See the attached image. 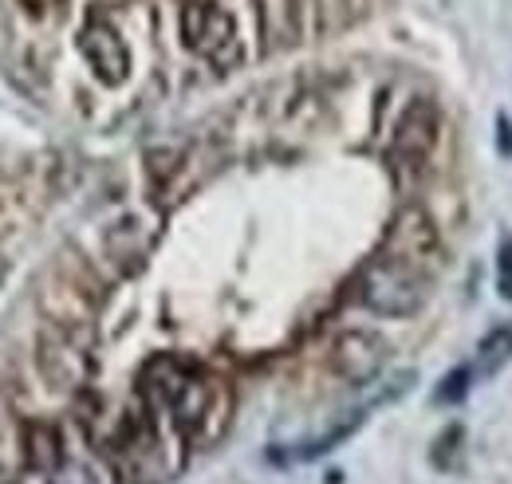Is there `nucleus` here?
Instances as JSON below:
<instances>
[{"label": "nucleus", "instance_id": "1", "mask_svg": "<svg viewBox=\"0 0 512 484\" xmlns=\"http://www.w3.org/2000/svg\"><path fill=\"white\" fill-rule=\"evenodd\" d=\"M233 386L225 378H213V374H197L193 370L190 382L182 386V394L170 402V422L178 429L182 441H190L197 449H209L217 445L229 425H233Z\"/></svg>", "mask_w": 512, "mask_h": 484}, {"label": "nucleus", "instance_id": "2", "mask_svg": "<svg viewBox=\"0 0 512 484\" xmlns=\"http://www.w3.org/2000/svg\"><path fill=\"white\" fill-rule=\"evenodd\" d=\"M355 296L367 311L386 315V319H410L418 315L426 300H430V276L394 260V256H371L359 272V284H355Z\"/></svg>", "mask_w": 512, "mask_h": 484}, {"label": "nucleus", "instance_id": "3", "mask_svg": "<svg viewBox=\"0 0 512 484\" xmlns=\"http://www.w3.org/2000/svg\"><path fill=\"white\" fill-rule=\"evenodd\" d=\"M95 288L91 276L79 268H56L40 288V315L44 327H56L64 335H75L83 343H95Z\"/></svg>", "mask_w": 512, "mask_h": 484}, {"label": "nucleus", "instance_id": "4", "mask_svg": "<svg viewBox=\"0 0 512 484\" xmlns=\"http://www.w3.org/2000/svg\"><path fill=\"white\" fill-rule=\"evenodd\" d=\"M182 36H186L193 56H201L217 71H229L245 60L237 16L217 0H190L182 8Z\"/></svg>", "mask_w": 512, "mask_h": 484}, {"label": "nucleus", "instance_id": "5", "mask_svg": "<svg viewBox=\"0 0 512 484\" xmlns=\"http://www.w3.org/2000/svg\"><path fill=\"white\" fill-rule=\"evenodd\" d=\"M383 252L418 268V272H434L442 264V233H438V221L422 209V205H402L386 229Z\"/></svg>", "mask_w": 512, "mask_h": 484}, {"label": "nucleus", "instance_id": "6", "mask_svg": "<svg viewBox=\"0 0 512 484\" xmlns=\"http://www.w3.org/2000/svg\"><path fill=\"white\" fill-rule=\"evenodd\" d=\"M36 366H40V374L52 390H71L75 394L91 378V343L64 335L56 327H44L40 343H36Z\"/></svg>", "mask_w": 512, "mask_h": 484}, {"label": "nucleus", "instance_id": "7", "mask_svg": "<svg viewBox=\"0 0 512 484\" xmlns=\"http://www.w3.org/2000/svg\"><path fill=\"white\" fill-rule=\"evenodd\" d=\"M442 138V111L430 99H414L394 130V166L398 170H422Z\"/></svg>", "mask_w": 512, "mask_h": 484}, {"label": "nucleus", "instance_id": "8", "mask_svg": "<svg viewBox=\"0 0 512 484\" xmlns=\"http://www.w3.org/2000/svg\"><path fill=\"white\" fill-rule=\"evenodd\" d=\"M386 363V343L375 331H343L335 343H331V370L351 382V386H363L371 382Z\"/></svg>", "mask_w": 512, "mask_h": 484}, {"label": "nucleus", "instance_id": "9", "mask_svg": "<svg viewBox=\"0 0 512 484\" xmlns=\"http://www.w3.org/2000/svg\"><path fill=\"white\" fill-rule=\"evenodd\" d=\"M79 52H83V60L87 67L103 79V83H123L130 75V48L127 40L119 36V28L115 24H107V20H91L83 32H79Z\"/></svg>", "mask_w": 512, "mask_h": 484}, {"label": "nucleus", "instance_id": "10", "mask_svg": "<svg viewBox=\"0 0 512 484\" xmlns=\"http://www.w3.org/2000/svg\"><path fill=\"white\" fill-rule=\"evenodd\" d=\"M150 244H154V225H146L134 213L115 221V225H107V233H103V248H107L111 264L119 272H138L146 252H150Z\"/></svg>", "mask_w": 512, "mask_h": 484}, {"label": "nucleus", "instance_id": "11", "mask_svg": "<svg viewBox=\"0 0 512 484\" xmlns=\"http://www.w3.org/2000/svg\"><path fill=\"white\" fill-rule=\"evenodd\" d=\"M24 453H28V465H32L36 473H44V477H48V473H56L67 457L60 429H56V425H48V422L28 425V433H24Z\"/></svg>", "mask_w": 512, "mask_h": 484}, {"label": "nucleus", "instance_id": "12", "mask_svg": "<svg viewBox=\"0 0 512 484\" xmlns=\"http://www.w3.org/2000/svg\"><path fill=\"white\" fill-rule=\"evenodd\" d=\"M509 359H512V327H497V331L485 335V343L477 351V374L493 378Z\"/></svg>", "mask_w": 512, "mask_h": 484}, {"label": "nucleus", "instance_id": "13", "mask_svg": "<svg viewBox=\"0 0 512 484\" xmlns=\"http://www.w3.org/2000/svg\"><path fill=\"white\" fill-rule=\"evenodd\" d=\"M48 484H103V477H99L91 465L64 457V465H60L56 473H48Z\"/></svg>", "mask_w": 512, "mask_h": 484}, {"label": "nucleus", "instance_id": "14", "mask_svg": "<svg viewBox=\"0 0 512 484\" xmlns=\"http://www.w3.org/2000/svg\"><path fill=\"white\" fill-rule=\"evenodd\" d=\"M469 378H473V370H453L446 378V386H438V402H461L465 394H469Z\"/></svg>", "mask_w": 512, "mask_h": 484}, {"label": "nucleus", "instance_id": "15", "mask_svg": "<svg viewBox=\"0 0 512 484\" xmlns=\"http://www.w3.org/2000/svg\"><path fill=\"white\" fill-rule=\"evenodd\" d=\"M497 288L512 303V241H501V252H497Z\"/></svg>", "mask_w": 512, "mask_h": 484}, {"label": "nucleus", "instance_id": "16", "mask_svg": "<svg viewBox=\"0 0 512 484\" xmlns=\"http://www.w3.org/2000/svg\"><path fill=\"white\" fill-rule=\"evenodd\" d=\"M20 4H24L28 12H44V8H52L56 0H20Z\"/></svg>", "mask_w": 512, "mask_h": 484}]
</instances>
